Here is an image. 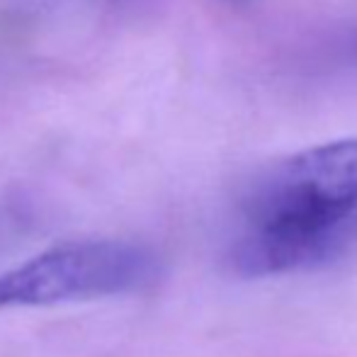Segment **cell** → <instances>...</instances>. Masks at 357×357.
Instances as JSON below:
<instances>
[{"instance_id": "6da1fadb", "label": "cell", "mask_w": 357, "mask_h": 357, "mask_svg": "<svg viewBox=\"0 0 357 357\" xmlns=\"http://www.w3.org/2000/svg\"><path fill=\"white\" fill-rule=\"evenodd\" d=\"M158 278V255L144 245L127 241L63 243L0 275V309L134 294Z\"/></svg>"}, {"instance_id": "7a4b0ae2", "label": "cell", "mask_w": 357, "mask_h": 357, "mask_svg": "<svg viewBox=\"0 0 357 357\" xmlns=\"http://www.w3.org/2000/svg\"><path fill=\"white\" fill-rule=\"evenodd\" d=\"M226 3H250V0H226Z\"/></svg>"}]
</instances>
